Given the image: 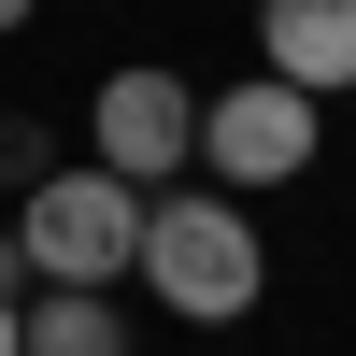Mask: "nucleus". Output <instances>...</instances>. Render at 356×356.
I'll return each instance as SVG.
<instances>
[{"mask_svg":"<svg viewBox=\"0 0 356 356\" xmlns=\"http://www.w3.org/2000/svg\"><path fill=\"white\" fill-rule=\"evenodd\" d=\"M15 342L29 356H129V314H114V285H29Z\"/></svg>","mask_w":356,"mask_h":356,"instance_id":"obj_6","label":"nucleus"},{"mask_svg":"<svg viewBox=\"0 0 356 356\" xmlns=\"http://www.w3.org/2000/svg\"><path fill=\"white\" fill-rule=\"evenodd\" d=\"M29 15H43V0H0V29H29Z\"/></svg>","mask_w":356,"mask_h":356,"instance_id":"obj_8","label":"nucleus"},{"mask_svg":"<svg viewBox=\"0 0 356 356\" xmlns=\"http://www.w3.org/2000/svg\"><path fill=\"white\" fill-rule=\"evenodd\" d=\"M129 271L157 285L186 328H243V314H257V285H271V243H257V214H243V200L171 186V200H143V257H129Z\"/></svg>","mask_w":356,"mask_h":356,"instance_id":"obj_1","label":"nucleus"},{"mask_svg":"<svg viewBox=\"0 0 356 356\" xmlns=\"http://www.w3.org/2000/svg\"><path fill=\"white\" fill-rule=\"evenodd\" d=\"M314 143H328V100H300L285 72H243V86L200 100V171L214 186H300Z\"/></svg>","mask_w":356,"mask_h":356,"instance_id":"obj_3","label":"nucleus"},{"mask_svg":"<svg viewBox=\"0 0 356 356\" xmlns=\"http://www.w3.org/2000/svg\"><path fill=\"white\" fill-rule=\"evenodd\" d=\"M257 72H285L300 100L356 86V0H257Z\"/></svg>","mask_w":356,"mask_h":356,"instance_id":"obj_5","label":"nucleus"},{"mask_svg":"<svg viewBox=\"0 0 356 356\" xmlns=\"http://www.w3.org/2000/svg\"><path fill=\"white\" fill-rule=\"evenodd\" d=\"M86 157L129 171V186L157 200L171 171H200V86H186V72H157V57L100 72V100H86Z\"/></svg>","mask_w":356,"mask_h":356,"instance_id":"obj_4","label":"nucleus"},{"mask_svg":"<svg viewBox=\"0 0 356 356\" xmlns=\"http://www.w3.org/2000/svg\"><path fill=\"white\" fill-rule=\"evenodd\" d=\"M43 171H57V143H43V129H29V114H0V186H15V200H29V186H43Z\"/></svg>","mask_w":356,"mask_h":356,"instance_id":"obj_7","label":"nucleus"},{"mask_svg":"<svg viewBox=\"0 0 356 356\" xmlns=\"http://www.w3.org/2000/svg\"><path fill=\"white\" fill-rule=\"evenodd\" d=\"M0 356H29V342H15V300H0Z\"/></svg>","mask_w":356,"mask_h":356,"instance_id":"obj_9","label":"nucleus"},{"mask_svg":"<svg viewBox=\"0 0 356 356\" xmlns=\"http://www.w3.org/2000/svg\"><path fill=\"white\" fill-rule=\"evenodd\" d=\"M15 257H29V285H129V257H143V186L100 171V157H57L43 186L15 200Z\"/></svg>","mask_w":356,"mask_h":356,"instance_id":"obj_2","label":"nucleus"}]
</instances>
